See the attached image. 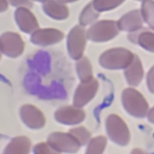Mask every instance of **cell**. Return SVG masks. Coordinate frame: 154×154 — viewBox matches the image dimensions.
Masks as SVG:
<instances>
[{"label": "cell", "mask_w": 154, "mask_h": 154, "mask_svg": "<svg viewBox=\"0 0 154 154\" xmlns=\"http://www.w3.org/2000/svg\"><path fill=\"white\" fill-rule=\"evenodd\" d=\"M134 57L130 51L123 48H116L105 51L99 58V63L108 69H122L127 67Z\"/></svg>", "instance_id": "6da1fadb"}, {"label": "cell", "mask_w": 154, "mask_h": 154, "mask_svg": "<svg viewBox=\"0 0 154 154\" xmlns=\"http://www.w3.org/2000/svg\"><path fill=\"white\" fill-rule=\"evenodd\" d=\"M123 105L132 116L143 117L148 112V103L143 96L134 88L125 89L122 95Z\"/></svg>", "instance_id": "7a4b0ae2"}, {"label": "cell", "mask_w": 154, "mask_h": 154, "mask_svg": "<svg viewBox=\"0 0 154 154\" xmlns=\"http://www.w3.org/2000/svg\"><path fill=\"white\" fill-rule=\"evenodd\" d=\"M117 22L103 20L94 23L87 31V38L94 42H104L112 39L119 32Z\"/></svg>", "instance_id": "3957f363"}, {"label": "cell", "mask_w": 154, "mask_h": 154, "mask_svg": "<svg viewBox=\"0 0 154 154\" xmlns=\"http://www.w3.org/2000/svg\"><path fill=\"white\" fill-rule=\"evenodd\" d=\"M106 129L109 138L115 143L127 145L129 141L130 134L128 128L119 116L116 114L109 115L106 121Z\"/></svg>", "instance_id": "277c9868"}, {"label": "cell", "mask_w": 154, "mask_h": 154, "mask_svg": "<svg viewBox=\"0 0 154 154\" xmlns=\"http://www.w3.org/2000/svg\"><path fill=\"white\" fill-rule=\"evenodd\" d=\"M87 32L81 25L73 27L67 38V49L70 57L78 60L82 57L87 41Z\"/></svg>", "instance_id": "5b68a950"}, {"label": "cell", "mask_w": 154, "mask_h": 154, "mask_svg": "<svg viewBox=\"0 0 154 154\" xmlns=\"http://www.w3.org/2000/svg\"><path fill=\"white\" fill-rule=\"evenodd\" d=\"M46 142L57 153H75L81 147L78 141L69 132H54L48 137Z\"/></svg>", "instance_id": "8992f818"}, {"label": "cell", "mask_w": 154, "mask_h": 154, "mask_svg": "<svg viewBox=\"0 0 154 154\" xmlns=\"http://www.w3.org/2000/svg\"><path fill=\"white\" fill-rule=\"evenodd\" d=\"M24 47V42L17 32L8 31L0 35V51L8 57H19L23 53Z\"/></svg>", "instance_id": "52a82bcc"}, {"label": "cell", "mask_w": 154, "mask_h": 154, "mask_svg": "<svg viewBox=\"0 0 154 154\" xmlns=\"http://www.w3.org/2000/svg\"><path fill=\"white\" fill-rule=\"evenodd\" d=\"M19 114L22 122L31 129H41L46 123V119L43 112L33 105H23L20 108Z\"/></svg>", "instance_id": "ba28073f"}, {"label": "cell", "mask_w": 154, "mask_h": 154, "mask_svg": "<svg viewBox=\"0 0 154 154\" xmlns=\"http://www.w3.org/2000/svg\"><path fill=\"white\" fill-rule=\"evenodd\" d=\"M85 117V112L75 105L60 107L54 113L55 120L63 125H75L82 122Z\"/></svg>", "instance_id": "9c48e42d"}, {"label": "cell", "mask_w": 154, "mask_h": 154, "mask_svg": "<svg viewBox=\"0 0 154 154\" xmlns=\"http://www.w3.org/2000/svg\"><path fill=\"white\" fill-rule=\"evenodd\" d=\"M97 88V81L93 78L86 82H81L75 92L73 105L81 108L87 104L94 97Z\"/></svg>", "instance_id": "30bf717a"}, {"label": "cell", "mask_w": 154, "mask_h": 154, "mask_svg": "<svg viewBox=\"0 0 154 154\" xmlns=\"http://www.w3.org/2000/svg\"><path fill=\"white\" fill-rule=\"evenodd\" d=\"M64 33L56 28H38L31 35V42L36 45L48 46L60 42Z\"/></svg>", "instance_id": "8fae6325"}, {"label": "cell", "mask_w": 154, "mask_h": 154, "mask_svg": "<svg viewBox=\"0 0 154 154\" xmlns=\"http://www.w3.org/2000/svg\"><path fill=\"white\" fill-rule=\"evenodd\" d=\"M14 18L18 27L25 33L32 34L39 28L37 18L28 7H18L14 12Z\"/></svg>", "instance_id": "7c38bea8"}, {"label": "cell", "mask_w": 154, "mask_h": 154, "mask_svg": "<svg viewBox=\"0 0 154 154\" xmlns=\"http://www.w3.org/2000/svg\"><path fill=\"white\" fill-rule=\"evenodd\" d=\"M143 19L141 11L134 10L124 14L117 22L120 30L134 32L141 29Z\"/></svg>", "instance_id": "4fadbf2b"}, {"label": "cell", "mask_w": 154, "mask_h": 154, "mask_svg": "<svg viewBox=\"0 0 154 154\" xmlns=\"http://www.w3.org/2000/svg\"><path fill=\"white\" fill-rule=\"evenodd\" d=\"M42 8L48 16L55 20L66 19L69 14L68 7L58 0H46Z\"/></svg>", "instance_id": "5bb4252c"}, {"label": "cell", "mask_w": 154, "mask_h": 154, "mask_svg": "<svg viewBox=\"0 0 154 154\" xmlns=\"http://www.w3.org/2000/svg\"><path fill=\"white\" fill-rule=\"evenodd\" d=\"M125 69V75L128 83L132 86L138 85L143 76V66L139 58L134 55L132 61Z\"/></svg>", "instance_id": "9a60e30c"}, {"label": "cell", "mask_w": 154, "mask_h": 154, "mask_svg": "<svg viewBox=\"0 0 154 154\" xmlns=\"http://www.w3.org/2000/svg\"><path fill=\"white\" fill-rule=\"evenodd\" d=\"M31 142L26 136L13 138L4 149L5 154H27L30 152Z\"/></svg>", "instance_id": "2e32d148"}, {"label": "cell", "mask_w": 154, "mask_h": 154, "mask_svg": "<svg viewBox=\"0 0 154 154\" xmlns=\"http://www.w3.org/2000/svg\"><path fill=\"white\" fill-rule=\"evenodd\" d=\"M76 70L81 82H86L93 79L92 66L87 57L82 56L77 60Z\"/></svg>", "instance_id": "e0dca14e"}, {"label": "cell", "mask_w": 154, "mask_h": 154, "mask_svg": "<svg viewBox=\"0 0 154 154\" xmlns=\"http://www.w3.org/2000/svg\"><path fill=\"white\" fill-rule=\"evenodd\" d=\"M99 12L94 7L92 2L88 3L82 10L79 16V23L84 26L93 23L99 17Z\"/></svg>", "instance_id": "ac0fdd59"}, {"label": "cell", "mask_w": 154, "mask_h": 154, "mask_svg": "<svg viewBox=\"0 0 154 154\" xmlns=\"http://www.w3.org/2000/svg\"><path fill=\"white\" fill-rule=\"evenodd\" d=\"M140 11L144 20L150 28L154 30V1L143 0Z\"/></svg>", "instance_id": "d6986e66"}, {"label": "cell", "mask_w": 154, "mask_h": 154, "mask_svg": "<svg viewBox=\"0 0 154 154\" xmlns=\"http://www.w3.org/2000/svg\"><path fill=\"white\" fill-rule=\"evenodd\" d=\"M136 41L143 49L154 52V32L146 30L141 31L137 36Z\"/></svg>", "instance_id": "ffe728a7"}, {"label": "cell", "mask_w": 154, "mask_h": 154, "mask_svg": "<svg viewBox=\"0 0 154 154\" xmlns=\"http://www.w3.org/2000/svg\"><path fill=\"white\" fill-rule=\"evenodd\" d=\"M106 144V139L104 137L99 136L90 140L86 150V153L88 154L102 153Z\"/></svg>", "instance_id": "44dd1931"}, {"label": "cell", "mask_w": 154, "mask_h": 154, "mask_svg": "<svg viewBox=\"0 0 154 154\" xmlns=\"http://www.w3.org/2000/svg\"><path fill=\"white\" fill-rule=\"evenodd\" d=\"M124 1L125 0H93L92 3L97 11L102 12L116 8L123 3Z\"/></svg>", "instance_id": "7402d4cb"}, {"label": "cell", "mask_w": 154, "mask_h": 154, "mask_svg": "<svg viewBox=\"0 0 154 154\" xmlns=\"http://www.w3.org/2000/svg\"><path fill=\"white\" fill-rule=\"evenodd\" d=\"M69 132L75 138L81 146L88 144L90 140V133L84 127L79 126L72 128Z\"/></svg>", "instance_id": "603a6c76"}, {"label": "cell", "mask_w": 154, "mask_h": 154, "mask_svg": "<svg viewBox=\"0 0 154 154\" xmlns=\"http://www.w3.org/2000/svg\"><path fill=\"white\" fill-rule=\"evenodd\" d=\"M32 152L35 154H53L57 152L47 142L37 143L32 148Z\"/></svg>", "instance_id": "cb8c5ba5"}, {"label": "cell", "mask_w": 154, "mask_h": 154, "mask_svg": "<svg viewBox=\"0 0 154 154\" xmlns=\"http://www.w3.org/2000/svg\"><path fill=\"white\" fill-rule=\"evenodd\" d=\"M147 84L150 91L154 93V66L151 67L147 73Z\"/></svg>", "instance_id": "d4e9b609"}, {"label": "cell", "mask_w": 154, "mask_h": 154, "mask_svg": "<svg viewBox=\"0 0 154 154\" xmlns=\"http://www.w3.org/2000/svg\"><path fill=\"white\" fill-rule=\"evenodd\" d=\"M7 1L14 7H29L32 5V3L29 0H7Z\"/></svg>", "instance_id": "484cf974"}, {"label": "cell", "mask_w": 154, "mask_h": 154, "mask_svg": "<svg viewBox=\"0 0 154 154\" xmlns=\"http://www.w3.org/2000/svg\"><path fill=\"white\" fill-rule=\"evenodd\" d=\"M8 6V3L7 0H0V13L6 11Z\"/></svg>", "instance_id": "4316f807"}, {"label": "cell", "mask_w": 154, "mask_h": 154, "mask_svg": "<svg viewBox=\"0 0 154 154\" xmlns=\"http://www.w3.org/2000/svg\"><path fill=\"white\" fill-rule=\"evenodd\" d=\"M147 117L149 121L154 123V107H153L149 112H147Z\"/></svg>", "instance_id": "83f0119b"}, {"label": "cell", "mask_w": 154, "mask_h": 154, "mask_svg": "<svg viewBox=\"0 0 154 154\" xmlns=\"http://www.w3.org/2000/svg\"><path fill=\"white\" fill-rule=\"evenodd\" d=\"M58 1H61V2H63V3H69V2H75V1H78V0H58Z\"/></svg>", "instance_id": "f1b7e54d"}, {"label": "cell", "mask_w": 154, "mask_h": 154, "mask_svg": "<svg viewBox=\"0 0 154 154\" xmlns=\"http://www.w3.org/2000/svg\"><path fill=\"white\" fill-rule=\"evenodd\" d=\"M34 1H37V2H43L46 0H34Z\"/></svg>", "instance_id": "f546056e"}, {"label": "cell", "mask_w": 154, "mask_h": 154, "mask_svg": "<svg viewBox=\"0 0 154 154\" xmlns=\"http://www.w3.org/2000/svg\"><path fill=\"white\" fill-rule=\"evenodd\" d=\"M1 54H2V52L0 51V60H1Z\"/></svg>", "instance_id": "4dcf8cb0"}, {"label": "cell", "mask_w": 154, "mask_h": 154, "mask_svg": "<svg viewBox=\"0 0 154 154\" xmlns=\"http://www.w3.org/2000/svg\"><path fill=\"white\" fill-rule=\"evenodd\" d=\"M137 1H142V0H137Z\"/></svg>", "instance_id": "1f68e13d"}]
</instances>
